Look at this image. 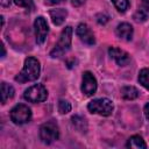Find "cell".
Masks as SVG:
<instances>
[{
  "instance_id": "1",
  "label": "cell",
  "mask_w": 149,
  "mask_h": 149,
  "mask_svg": "<svg viewBox=\"0 0 149 149\" xmlns=\"http://www.w3.org/2000/svg\"><path fill=\"white\" fill-rule=\"evenodd\" d=\"M40 72H41L40 62L35 57H28L24 61L22 71L15 77V80L19 83L34 81L40 77Z\"/></svg>"
},
{
  "instance_id": "2",
  "label": "cell",
  "mask_w": 149,
  "mask_h": 149,
  "mask_svg": "<svg viewBox=\"0 0 149 149\" xmlns=\"http://www.w3.org/2000/svg\"><path fill=\"white\" fill-rule=\"evenodd\" d=\"M72 28L70 26L65 27L59 36V40L57 42V44L55 45V48L50 51V56L52 58H57L63 56L71 47V41H72Z\"/></svg>"
},
{
  "instance_id": "3",
  "label": "cell",
  "mask_w": 149,
  "mask_h": 149,
  "mask_svg": "<svg viewBox=\"0 0 149 149\" xmlns=\"http://www.w3.org/2000/svg\"><path fill=\"white\" fill-rule=\"evenodd\" d=\"M113 102L107 99V98H99V99H93L92 101L88 102L87 109L91 113L99 114L102 116H108L113 112Z\"/></svg>"
},
{
  "instance_id": "4",
  "label": "cell",
  "mask_w": 149,
  "mask_h": 149,
  "mask_svg": "<svg viewBox=\"0 0 149 149\" xmlns=\"http://www.w3.org/2000/svg\"><path fill=\"white\" fill-rule=\"evenodd\" d=\"M59 137V130L58 127L55 122L52 121H48L45 123H43L40 128V139L42 140L43 143L50 144L54 141L58 140Z\"/></svg>"
},
{
  "instance_id": "5",
  "label": "cell",
  "mask_w": 149,
  "mask_h": 149,
  "mask_svg": "<svg viewBox=\"0 0 149 149\" xmlns=\"http://www.w3.org/2000/svg\"><path fill=\"white\" fill-rule=\"evenodd\" d=\"M23 98L30 102H42L47 100L48 91L42 84H35L24 91Z\"/></svg>"
},
{
  "instance_id": "6",
  "label": "cell",
  "mask_w": 149,
  "mask_h": 149,
  "mask_svg": "<svg viewBox=\"0 0 149 149\" xmlns=\"http://www.w3.org/2000/svg\"><path fill=\"white\" fill-rule=\"evenodd\" d=\"M9 115H10V120L15 125H23V123H27L28 121H30L31 111L28 106H26L23 104H19L12 108Z\"/></svg>"
},
{
  "instance_id": "7",
  "label": "cell",
  "mask_w": 149,
  "mask_h": 149,
  "mask_svg": "<svg viewBox=\"0 0 149 149\" xmlns=\"http://www.w3.org/2000/svg\"><path fill=\"white\" fill-rule=\"evenodd\" d=\"M34 28H35V36H36V43L37 44H43L47 35L49 33V27L47 23V20L43 16H38L36 17L35 22H34Z\"/></svg>"
},
{
  "instance_id": "8",
  "label": "cell",
  "mask_w": 149,
  "mask_h": 149,
  "mask_svg": "<svg viewBox=\"0 0 149 149\" xmlns=\"http://www.w3.org/2000/svg\"><path fill=\"white\" fill-rule=\"evenodd\" d=\"M97 91V79L90 71H85L83 73V83H81V92L90 97L93 95Z\"/></svg>"
},
{
  "instance_id": "9",
  "label": "cell",
  "mask_w": 149,
  "mask_h": 149,
  "mask_svg": "<svg viewBox=\"0 0 149 149\" xmlns=\"http://www.w3.org/2000/svg\"><path fill=\"white\" fill-rule=\"evenodd\" d=\"M76 33H77L78 37L80 38V41L84 42L85 44H87V45H93V44L95 43L94 35H93L92 30L88 28L87 24H85V23L78 24V27H77V29H76Z\"/></svg>"
},
{
  "instance_id": "10",
  "label": "cell",
  "mask_w": 149,
  "mask_h": 149,
  "mask_svg": "<svg viewBox=\"0 0 149 149\" xmlns=\"http://www.w3.org/2000/svg\"><path fill=\"white\" fill-rule=\"evenodd\" d=\"M108 54L120 66H126L130 62V56L128 55V52H126L125 50L119 49L116 47H111L108 49Z\"/></svg>"
},
{
  "instance_id": "11",
  "label": "cell",
  "mask_w": 149,
  "mask_h": 149,
  "mask_svg": "<svg viewBox=\"0 0 149 149\" xmlns=\"http://www.w3.org/2000/svg\"><path fill=\"white\" fill-rule=\"evenodd\" d=\"M149 17V0H141L137 10L134 14V20L137 22H143Z\"/></svg>"
},
{
  "instance_id": "12",
  "label": "cell",
  "mask_w": 149,
  "mask_h": 149,
  "mask_svg": "<svg viewBox=\"0 0 149 149\" xmlns=\"http://www.w3.org/2000/svg\"><path fill=\"white\" fill-rule=\"evenodd\" d=\"M115 33H116L118 37H120L125 41H130L133 37V27L127 22H122V23L118 24Z\"/></svg>"
},
{
  "instance_id": "13",
  "label": "cell",
  "mask_w": 149,
  "mask_h": 149,
  "mask_svg": "<svg viewBox=\"0 0 149 149\" xmlns=\"http://www.w3.org/2000/svg\"><path fill=\"white\" fill-rule=\"evenodd\" d=\"M49 14H50L51 21H52V23H54L55 26H61V24L65 21L66 16H68V12H66L65 9H63V8L51 9V10L49 12Z\"/></svg>"
},
{
  "instance_id": "14",
  "label": "cell",
  "mask_w": 149,
  "mask_h": 149,
  "mask_svg": "<svg viewBox=\"0 0 149 149\" xmlns=\"http://www.w3.org/2000/svg\"><path fill=\"white\" fill-rule=\"evenodd\" d=\"M14 88L12 85L2 81L1 83V102L2 104H6L7 100H9L10 98L14 97Z\"/></svg>"
},
{
  "instance_id": "15",
  "label": "cell",
  "mask_w": 149,
  "mask_h": 149,
  "mask_svg": "<svg viewBox=\"0 0 149 149\" xmlns=\"http://www.w3.org/2000/svg\"><path fill=\"white\" fill-rule=\"evenodd\" d=\"M139 94H140L139 90L134 86H123L121 88V95L126 100H134L139 97Z\"/></svg>"
},
{
  "instance_id": "16",
  "label": "cell",
  "mask_w": 149,
  "mask_h": 149,
  "mask_svg": "<svg viewBox=\"0 0 149 149\" xmlns=\"http://www.w3.org/2000/svg\"><path fill=\"white\" fill-rule=\"evenodd\" d=\"M126 147L127 148H135V149H140V148L144 149V148H147V144L144 143L143 139L140 135H133L128 139Z\"/></svg>"
},
{
  "instance_id": "17",
  "label": "cell",
  "mask_w": 149,
  "mask_h": 149,
  "mask_svg": "<svg viewBox=\"0 0 149 149\" xmlns=\"http://www.w3.org/2000/svg\"><path fill=\"white\" fill-rule=\"evenodd\" d=\"M72 123H73V126L78 129V130H80V132H86V129H87V123H86V120L84 119V118H81V116H79V115H74V116H72Z\"/></svg>"
},
{
  "instance_id": "18",
  "label": "cell",
  "mask_w": 149,
  "mask_h": 149,
  "mask_svg": "<svg viewBox=\"0 0 149 149\" xmlns=\"http://www.w3.org/2000/svg\"><path fill=\"white\" fill-rule=\"evenodd\" d=\"M139 83L149 91V69H142L139 73Z\"/></svg>"
},
{
  "instance_id": "19",
  "label": "cell",
  "mask_w": 149,
  "mask_h": 149,
  "mask_svg": "<svg viewBox=\"0 0 149 149\" xmlns=\"http://www.w3.org/2000/svg\"><path fill=\"white\" fill-rule=\"evenodd\" d=\"M112 2L116 7V9L121 13L126 12L127 8L129 7V0H112Z\"/></svg>"
},
{
  "instance_id": "20",
  "label": "cell",
  "mask_w": 149,
  "mask_h": 149,
  "mask_svg": "<svg viewBox=\"0 0 149 149\" xmlns=\"http://www.w3.org/2000/svg\"><path fill=\"white\" fill-rule=\"evenodd\" d=\"M58 111L61 114H66L71 111V104L66 100H59L58 102Z\"/></svg>"
},
{
  "instance_id": "21",
  "label": "cell",
  "mask_w": 149,
  "mask_h": 149,
  "mask_svg": "<svg viewBox=\"0 0 149 149\" xmlns=\"http://www.w3.org/2000/svg\"><path fill=\"white\" fill-rule=\"evenodd\" d=\"M14 2L19 7H24L27 9H33L34 8V1L33 0H14Z\"/></svg>"
},
{
  "instance_id": "22",
  "label": "cell",
  "mask_w": 149,
  "mask_h": 149,
  "mask_svg": "<svg viewBox=\"0 0 149 149\" xmlns=\"http://www.w3.org/2000/svg\"><path fill=\"white\" fill-rule=\"evenodd\" d=\"M97 21H98V23H100V24H105V23L108 21V16L105 15V14H98V15H97Z\"/></svg>"
},
{
  "instance_id": "23",
  "label": "cell",
  "mask_w": 149,
  "mask_h": 149,
  "mask_svg": "<svg viewBox=\"0 0 149 149\" xmlns=\"http://www.w3.org/2000/svg\"><path fill=\"white\" fill-rule=\"evenodd\" d=\"M84 2H85V0H72V6L79 7V6H81Z\"/></svg>"
},
{
  "instance_id": "24",
  "label": "cell",
  "mask_w": 149,
  "mask_h": 149,
  "mask_svg": "<svg viewBox=\"0 0 149 149\" xmlns=\"http://www.w3.org/2000/svg\"><path fill=\"white\" fill-rule=\"evenodd\" d=\"M143 112H144V115H146V118L149 120V102H147V104H146Z\"/></svg>"
},
{
  "instance_id": "25",
  "label": "cell",
  "mask_w": 149,
  "mask_h": 149,
  "mask_svg": "<svg viewBox=\"0 0 149 149\" xmlns=\"http://www.w3.org/2000/svg\"><path fill=\"white\" fill-rule=\"evenodd\" d=\"M2 7H8L10 5V0H0Z\"/></svg>"
},
{
  "instance_id": "26",
  "label": "cell",
  "mask_w": 149,
  "mask_h": 149,
  "mask_svg": "<svg viewBox=\"0 0 149 149\" xmlns=\"http://www.w3.org/2000/svg\"><path fill=\"white\" fill-rule=\"evenodd\" d=\"M64 0H49V3H51V5H56V3H61V2H63Z\"/></svg>"
},
{
  "instance_id": "27",
  "label": "cell",
  "mask_w": 149,
  "mask_h": 149,
  "mask_svg": "<svg viewBox=\"0 0 149 149\" xmlns=\"http://www.w3.org/2000/svg\"><path fill=\"white\" fill-rule=\"evenodd\" d=\"M1 49H2V55H1V57H5V55H6V50H5L3 44H2V47H1Z\"/></svg>"
}]
</instances>
